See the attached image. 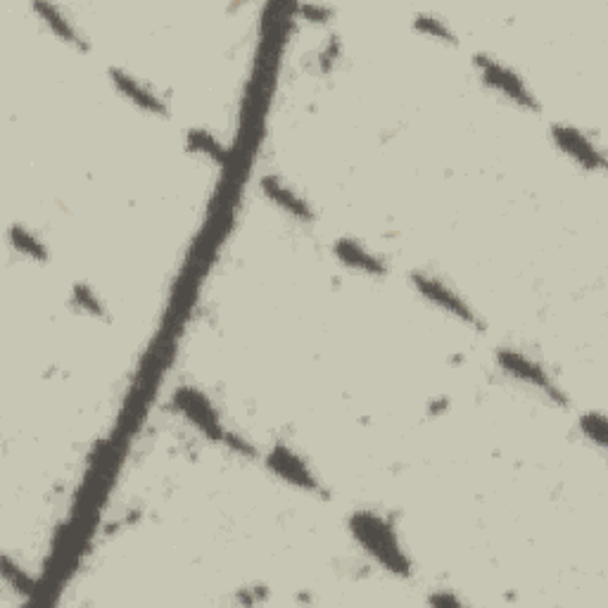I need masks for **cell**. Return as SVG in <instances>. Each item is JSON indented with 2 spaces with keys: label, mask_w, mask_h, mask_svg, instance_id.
Segmentation results:
<instances>
[{
  "label": "cell",
  "mask_w": 608,
  "mask_h": 608,
  "mask_svg": "<svg viewBox=\"0 0 608 608\" xmlns=\"http://www.w3.org/2000/svg\"><path fill=\"white\" fill-rule=\"evenodd\" d=\"M8 238H10V245L15 247L17 252H22L24 257L34 259V262H48V259H50L48 247L43 245L41 240H38L36 233H31L27 226L15 224L10 228Z\"/></svg>",
  "instance_id": "13"
},
{
  "label": "cell",
  "mask_w": 608,
  "mask_h": 608,
  "mask_svg": "<svg viewBox=\"0 0 608 608\" xmlns=\"http://www.w3.org/2000/svg\"><path fill=\"white\" fill-rule=\"evenodd\" d=\"M174 407L179 409L183 418H186L188 423H193V426L198 428L200 433L207 437V440L219 442V445L228 447L231 452H238L245 456H257L255 445H250L247 437L238 435L236 430H231L224 421H221V414L217 411V407H214L212 399H209L202 390L193 388V385H181V388H176Z\"/></svg>",
  "instance_id": "2"
},
{
  "label": "cell",
  "mask_w": 608,
  "mask_h": 608,
  "mask_svg": "<svg viewBox=\"0 0 608 608\" xmlns=\"http://www.w3.org/2000/svg\"><path fill=\"white\" fill-rule=\"evenodd\" d=\"M338 55H340V43H338V38L333 36L331 41H328V46L323 48V53H321V69H323V72H331L335 62H338Z\"/></svg>",
  "instance_id": "19"
},
{
  "label": "cell",
  "mask_w": 608,
  "mask_h": 608,
  "mask_svg": "<svg viewBox=\"0 0 608 608\" xmlns=\"http://www.w3.org/2000/svg\"><path fill=\"white\" fill-rule=\"evenodd\" d=\"M350 532L388 573L411 578V559L399 542L395 523L390 518L376 511H357L350 516Z\"/></svg>",
  "instance_id": "1"
},
{
  "label": "cell",
  "mask_w": 608,
  "mask_h": 608,
  "mask_svg": "<svg viewBox=\"0 0 608 608\" xmlns=\"http://www.w3.org/2000/svg\"><path fill=\"white\" fill-rule=\"evenodd\" d=\"M297 12H300V15L307 19V22H314V24H326L328 17L333 15V10L323 8V5H300Z\"/></svg>",
  "instance_id": "18"
},
{
  "label": "cell",
  "mask_w": 608,
  "mask_h": 608,
  "mask_svg": "<svg viewBox=\"0 0 608 608\" xmlns=\"http://www.w3.org/2000/svg\"><path fill=\"white\" fill-rule=\"evenodd\" d=\"M266 466H269L271 473L278 475V478L285 480L288 485L297 487V490L309 494L326 492L321 480L316 478V473L309 468L307 461L302 459V454H297L293 447L283 445V442H278V445L266 452Z\"/></svg>",
  "instance_id": "6"
},
{
  "label": "cell",
  "mask_w": 608,
  "mask_h": 608,
  "mask_svg": "<svg viewBox=\"0 0 608 608\" xmlns=\"http://www.w3.org/2000/svg\"><path fill=\"white\" fill-rule=\"evenodd\" d=\"M497 364L502 366L511 378L521 380V383L530 385V388L540 390L542 395H547L551 402L559 404V407H568V395L556 385V380L549 376L540 361L530 359L528 354L518 350H511V347H502V350H497Z\"/></svg>",
  "instance_id": "4"
},
{
  "label": "cell",
  "mask_w": 608,
  "mask_h": 608,
  "mask_svg": "<svg viewBox=\"0 0 608 608\" xmlns=\"http://www.w3.org/2000/svg\"><path fill=\"white\" fill-rule=\"evenodd\" d=\"M262 193L269 198L278 209H283L285 214H290V217L297 221H304V224H309V221H314V209L309 205L307 198H302L297 190L290 186L288 181H283L281 176L269 174L262 179Z\"/></svg>",
  "instance_id": "9"
},
{
  "label": "cell",
  "mask_w": 608,
  "mask_h": 608,
  "mask_svg": "<svg viewBox=\"0 0 608 608\" xmlns=\"http://www.w3.org/2000/svg\"><path fill=\"white\" fill-rule=\"evenodd\" d=\"M580 428L589 442H594L599 449L606 447V416L601 411H589L582 416Z\"/></svg>",
  "instance_id": "16"
},
{
  "label": "cell",
  "mask_w": 608,
  "mask_h": 608,
  "mask_svg": "<svg viewBox=\"0 0 608 608\" xmlns=\"http://www.w3.org/2000/svg\"><path fill=\"white\" fill-rule=\"evenodd\" d=\"M72 304L76 309H81V312H86L88 316H95V319H110V314H107V307L100 300L98 295H95V290L91 285L86 283H76L72 288Z\"/></svg>",
  "instance_id": "15"
},
{
  "label": "cell",
  "mask_w": 608,
  "mask_h": 608,
  "mask_svg": "<svg viewBox=\"0 0 608 608\" xmlns=\"http://www.w3.org/2000/svg\"><path fill=\"white\" fill-rule=\"evenodd\" d=\"M0 568H3V578L8 580L10 585L17 589V592H22L24 597H31V594H34V580H31L22 568L15 566L10 556H3V563H0Z\"/></svg>",
  "instance_id": "17"
},
{
  "label": "cell",
  "mask_w": 608,
  "mask_h": 608,
  "mask_svg": "<svg viewBox=\"0 0 608 608\" xmlns=\"http://www.w3.org/2000/svg\"><path fill=\"white\" fill-rule=\"evenodd\" d=\"M107 76H110L112 86L117 88V91L122 93L129 103L136 105L138 110L155 114V117H169V107L162 100V95H157L155 88L143 84L138 76L129 74L122 67H110L107 69Z\"/></svg>",
  "instance_id": "8"
},
{
  "label": "cell",
  "mask_w": 608,
  "mask_h": 608,
  "mask_svg": "<svg viewBox=\"0 0 608 608\" xmlns=\"http://www.w3.org/2000/svg\"><path fill=\"white\" fill-rule=\"evenodd\" d=\"M186 143L190 150L200 152V155H205L207 160H212L217 164H224L228 157H231V152L226 150V145L207 129H190L186 133Z\"/></svg>",
  "instance_id": "12"
},
{
  "label": "cell",
  "mask_w": 608,
  "mask_h": 608,
  "mask_svg": "<svg viewBox=\"0 0 608 608\" xmlns=\"http://www.w3.org/2000/svg\"><path fill=\"white\" fill-rule=\"evenodd\" d=\"M473 65L478 67L485 84L494 88L497 93H502L506 100H511V103H516L518 107H523V110L528 112L542 110V105L537 103V98L532 95L528 84H525L523 76L518 74L516 69H511L509 65H504L502 60H497V57L487 53L473 55Z\"/></svg>",
  "instance_id": "3"
},
{
  "label": "cell",
  "mask_w": 608,
  "mask_h": 608,
  "mask_svg": "<svg viewBox=\"0 0 608 608\" xmlns=\"http://www.w3.org/2000/svg\"><path fill=\"white\" fill-rule=\"evenodd\" d=\"M551 138H554L556 148H559L563 155L570 157L578 167L585 171H604L606 167V157L604 152L599 150V145L587 136L585 131H580L578 126L573 124H554L551 126Z\"/></svg>",
  "instance_id": "7"
},
{
  "label": "cell",
  "mask_w": 608,
  "mask_h": 608,
  "mask_svg": "<svg viewBox=\"0 0 608 608\" xmlns=\"http://www.w3.org/2000/svg\"><path fill=\"white\" fill-rule=\"evenodd\" d=\"M34 12L43 19V22H46L50 34L60 38L62 43H67V46H72L76 50H88L86 36L81 34L79 27H76L72 19L62 12V8H57V5H50V3H34Z\"/></svg>",
  "instance_id": "11"
},
{
  "label": "cell",
  "mask_w": 608,
  "mask_h": 608,
  "mask_svg": "<svg viewBox=\"0 0 608 608\" xmlns=\"http://www.w3.org/2000/svg\"><path fill=\"white\" fill-rule=\"evenodd\" d=\"M411 285L421 293L430 304H435L437 309L454 316L456 321L466 323L468 328H483V319H480L478 312L468 304L464 297H461L452 285H447L442 278H437L433 274H426V271H414L411 274Z\"/></svg>",
  "instance_id": "5"
},
{
  "label": "cell",
  "mask_w": 608,
  "mask_h": 608,
  "mask_svg": "<svg viewBox=\"0 0 608 608\" xmlns=\"http://www.w3.org/2000/svg\"><path fill=\"white\" fill-rule=\"evenodd\" d=\"M414 29L418 31V34L435 38V41H440V43H447V46H456V43H459V38H456L452 27H449L442 17L433 15V12H421V15H416Z\"/></svg>",
  "instance_id": "14"
},
{
  "label": "cell",
  "mask_w": 608,
  "mask_h": 608,
  "mask_svg": "<svg viewBox=\"0 0 608 608\" xmlns=\"http://www.w3.org/2000/svg\"><path fill=\"white\" fill-rule=\"evenodd\" d=\"M333 252L338 255L342 264H347L354 271H361V274L383 276L385 271H388L383 257H378L376 252H371L369 247L361 245L359 240L354 238H338L333 245Z\"/></svg>",
  "instance_id": "10"
},
{
  "label": "cell",
  "mask_w": 608,
  "mask_h": 608,
  "mask_svg": "<svg viewBox=\"0 0 608 608\" xmlns=\"http://www.w3.org/2000/svg\"><path fill=\"white\" fill-rule=\"evenodd\" d=\"M430 604L456 606V604H461V599L459 597H447V594H433V597H430Z\"/></svg>",
  "instance_id": "20"
}]
</instances>
